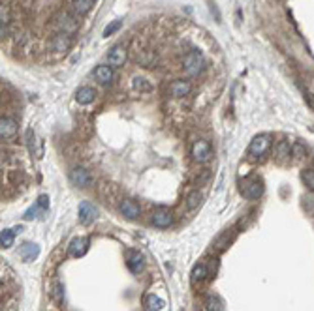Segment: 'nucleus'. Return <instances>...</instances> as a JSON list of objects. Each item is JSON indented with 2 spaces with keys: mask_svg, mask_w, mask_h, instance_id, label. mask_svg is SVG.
Instances as JSON below:
<instances>
[{
  "mask_svg": "<svg viewBox=\"0 0 314 311\" xmlns=\"http://www.w3.org/2000/svg\"><path fill=\"white\" fill-rule=\"evenodd\" d=\"M271 146H273V139H271L269 133H260V135H256L254 139L250 141V145H248V150H247L248 158L261 159L269 150H271Z\"/></svg>",
  "mask_w": 314,
  "mask_h": 311,
  "instance_id": "1",
  "label": "nucleus"
},
{
  "mask_svg": "<svg viewBox=\"0 0 314 311\" xmlns=\"http://www.w3.org/2000/svg\"><path fill=\"white\" fill-rule=\"evenodd\" d=\"M183 70H185V73H187L188 77H198L205 70V58H203L201 51L192 49L185 56V60H183Z\"/></svg>",
  "mask_w": 314,
  "mask_h": 311,
  "instance_id": "2",
  "label": "nucleus"
},
{
  "mask_svg": "<svg viewBox=\"0 0 314 311\" xmlns=\"http://www.w3.org/2000/svg\"><path fill=\"white\" fill-rule=\"evenodd\" d=\"M190 154H192V158H194L196 163H209L211 159H213V148H211V145H209V141L205 139H198L192 145V150H190Z\"/></svg>",
  "mask_w": 314,
  "mask_h": 311,
  "instance_id": "3",
  "label": "nucleus"
},
{
  "mask_svg": "<svg viewBox=\"0 0 314 311\" xmlns=\"http://www.w3.org/2000/svg\"><path fill=\"white\" fill-rule=\"evenodd\" d=\"M241 195L248 201H256L263 195V182L260 178H248L245 180V184L241 185Z\"/></svg>",
  "mask_w": 314,
  "mask_h": 311,
  "instance_id": "4",
  "label": "nucleus"
},
{
  "mask_svg": "<svg viewBox=\"0 0 314 311\" xmlns=\"http://www.w3.org/2000/svg\"><path fill=\"white\" fill-rule=\"evenodd\" d=\"M77 218H79L81 225H91L98 218V208L91 203V201H83L77 210Z\"/></svg>",
  "mask_w": 314,
  "mask_h": 311,
  "instance_id": "5",
  "label": "nucleus"
},
{
  "mask_svg": "<svg viewBox=\"0 0 314 311\" xmlns=\"http://www.w3.org/2000/svg\"><path fill=\"white\" fill-rule=\"evenodd\" d=\"M70 182L75 188H88V185L93 184V174L85 167H74L70 171Z\"/></svg>",
  "mask_w": 314,
  "mask_h": 311,
  "instance_id": "6",
  "label": "nucleus"
},
{
  "mask_svg": "<svg viewBox=\"0 0 314 311\" xmlns=\"http://www.w3.org/2000/svg\"><path fill=\"white\" fill-rule=\"evenodd\" d=\"M72 43H74L72 34L59 32V34H55L53 40H51V49H53L55 53H66V51H70Z\"/></svg>",
  "mask_w": 314,
  "mask_h": 311,
  "instance_id": "7",
  "label": "nucleus"
},
{
  "mask_svg": "<svg viewBox=\"0 0 314 311\" xmlns=\"http://www.w3.org/2000/svg\"><path fill=\"white\" fill-rule=\"evenodd\" d=\"M126 58H128V53H126V47H124V45H115V47H111V51L107 53V64H109L111 68L124 66Z\"/></svg>",
  "mask_w": 314,
  "mask_h": 311,
  "instance_id": "8",
  "label": "nucleus"
},
{
  "mask_svg": "<svg viewBox=\"0 0 314 311\" xmlns=\"http://www.w3.org/2000/svg\"><path fill=\"white\" fill-rule=\"evenodd\" d=\"M119 212L126 219H138L141 216V208L134 199H122L119 205Z\"/></svg>",
  "mask_w": 314,
  "mask_h": 311,
  "instance_id": "9",
  "label": "nucleus"
},
{
  "mask_svg": "<svg viewBox=\"0 0 314 311\" xmlns=\"http://www.w3.org/2000/svg\"><path fill=\"white\" fill-rule=\"evenodd\" d=\"M153 225L158 229H167V227L173 225V214L166 210V208H158L153 214Z\"/></svg>",
  "mask_w": 314,
  "mask_h": 311,
  "instance_id": "10",
  "label": "nucleus"
},
{
  "mask_svg": "<svg viewBox=\"0 0 314 311\" xmlns=\"http://www.w3.org/2000/svg\"><path fill=\"white\" fill-rule=\"evenodd\" d=\"M17 135V120L12 116H2L0 120V137L4 139H14Z\"/></svg>",
  "mask_w": 314,
  "mask_h": 311,
  "instance_id": "11",
  "label": "nucleus"
},
{
  "mask_svg": "<svg viewBox=\"0 0 314 311\" xmlns=\"http://www.w3.org/2000/svg\"><path fill=\"white\" fill-rule=\"evenodd\" d=\"M88 244H91V240L87 236H75L72 242H70V255L72 257H83L85 253L88 252Z\"/></svg>",
  "mask_w": 314,
  "mask_h": 311,
  "instance_id": "12",
  "label": "nucleus"
},
{
  "mask_svg": "<svg viewBox=\"0 0 314 311\" xmlns=\"http://www.w3.org/2000/svg\"><path fill=\"white\" fill-rule=\"evenodd\" d=\"M190 92H192V83H190V81L177 79L169 85V94H171L173 98H185V96H188Z\"/></svg>",
  "mask_w": 314,
  "mask_h": 311,
  "instance_id": "13",
  "label": "nucleus"
},
{
  "mask_svg": "<svg viewBox=\"0 0 314 311\" xmlns=\"http://www.w3.org/2000/svg\"><path fill=\"white\" fill-rule=\"evenodd\" d=\"M93 75L100 85H111V81H113V68L109 64H100L93 72Z\"/></svg>",
  "mask_w": 314,
  "mask_h": 311,
  "instance_id": "14",
  "label": "nucleus"
},
{
  "mask_svg": "<svg viewBox=\"0 0 314 311\" xmlns=\"http://www.w3.org/2000/svg\"><path fill=\"white\" fill-rule=\"evenodd\" d=\"M19 255L25 263H32L34 259L40 255V245L34 244V242H25L19 247Z\"/></svg>",
  "mask_w": 314,
  "mask_h": 311,
  "instance_id": "15",
  "label": "nucleus"
},
{
  "mask_svg": "<svg viewBox=\"0 0 314 311\" xmlns=\"http://www.w3.org/2000/svg\"><path fill=\"white\" fill-rule=\"evenodd\" d=\"M94 99H96V90L93 86H81L79 90L75 92V101L79 105H91Z\"/></svg>",
  "mask_w": 314,
  "mask_h": 311,
  "instance_id": "16",
  "label": "nucleus"
},
{
  "mask_svg": "<svg viewBox=\"0 0 314 311\" xmlns=\"http://www.w3.org/2000/svg\"><path fill=\"white\" fill-rule=\"evenodd\" d=\"M126 266L132 274H140V272L143 270V266H145V263H143V255H141L140 252H128Z\"/></svg>",
  "mask_w": 314,
  "mask_h": 311,
  "instance_id": "17",
  "label": "nucleus"
},
{
  "mask_svg": "<svg viewBox=\"0 0 314 311\" xmlns=\"http://www.w3.org/2000/svg\"><path fill=\"white\" fill-rule=\"evenodd\" d=\"M190 276H192L190 279H192V283L194 285L203 283V281L211 276V274H209V265L207 263H198V265L192 268V274H190Z\"/></svg>",
  "mask_w": 314,
  "mask_h": 311,
  "instance_id": "18",
  "label": "nucleus"
},
{
  "mask_svg": "<svg viewBox=\"0 0 314 311\" xmlns=\"http://www.w3.org/2000/svg\"><path fill=\"white\" fill-rule=\"evenodd\" d=\"M275 158H277V161H281V163L292 158V145L288 141H279L275 145Z\"/></svg>",
  "mask_w": 314,
  "mask_h": 311,
  "instance_id": "19",
  "label": "nucleus"
},
{
  "mask_svg": "<svg viewBox=\"0 0 314 311\" xmlns=\"http://www.w3.org/2000/svg\"><path fill=\"white\" fill-rule=\"evenodd\" d=\"M94 4H96V0H74L72 2V12L77 17H83V15H87L93 10Z\"/></svg>",
  "mask_w": 314,
  "mask_h": 311,
  "instance_id": "20",
  "label": "nucleus"
},
{
  "mask_svg": "<svg viewBox=\"0 0 314 311\" xmlns=\"http://www.w3.org/2000/svg\"><path fill=\"white\" fill-rule=\"evenodd\" d=\"M14 240H15L14 229H2V232H0V245H2V250L12 247V245H14Z\"/></svg>",
  "mask_w": 314,
  "mask_h": 311,
  "instance_id": "21",
  "label": "nucleus"
},
{
  "mask_svg": "<svg viewBox=\"0 0 314 311\" xmlns=\"http://www.w3.org/2000/svg\"><path fill=\"white\" fill-rule=\"evenodd\" d=\"M201 201H203V195H201V192H190L187 197V208L188 210H196V208H200L201 206Z\"/></svg>",
  "mask_w": 314,
  "mask_h": 311,
  "instance_id": "22",
  "label": "nucleus"
},
{
  "mask_svg": "<svg viewBox=\"0 0 314 311\" xmlns=\"http://www.w3.org/2000/svg\"><path fill=\"white\" fill-rule=\"evenodd\" d=\"M145 305H147V311H160L164 307V300L158 296H154V294H149L145 298Z\"/></svg>",
  "mask_w": 314,
  "mask_h": 311,
  "instance_id": "23",
  "label": "nucleus"
},
{
  "mask_svg": "<svg viewBox=\"0 0 314 311\" xmlns=\"http://www.w3.org/2000/svg\"><path fill=\"white\" fill-rule=\"evenodd\" d=\"M60 27H62V30L60 32H68V34H74L75 28L79 27V23L74 19V17H70V15H64V19H62V23H60Z\"/></svg>",
  "mask_w": 314,
  "mask_h": 311,
  "instance_id": "24",
  "label": "nucleus"
},
{
  "mask_svg": "<svg viewBox=\"0 0 314 311\" xmlns=\"http://www.w3.org/2000/svg\"><path fill=\"white\" fill-rule=\"evenodd\" d=\"M301 180H303V184L307 185L308 192L314 193V169H303L301 171Z\"/></svg>",
  "mask_w": 314,
  "mask_h": 311,
  "instance_id": "25",
  "label": "nucleus"
},
{
  "mask_svg": "<svg viewBox=\"0 0 314 311\" xmlns=\"http://www.w3.org/2000/svg\"><path fill=\"white\" fill-rule=\"evenodd\" d=\"M132 86L136 90H140V92H149L151 90V83L145 77H134L132 79Z\"/></svg>",
  "mask_w": 314,
  "mask_h": 311,
  "instance_id": "26",
  "label": "nucleus"
},
{
  "mask_svg": "<svg viewBox=\"0 0 314 311\" xmlns=\"http://www.w3.org/2000/svg\"><path fill=\"white\" fill-rule=\"evenodd\" d=\"M120 27H122V21H113V23H109L106 28H104V38H109V36H113L117 30H120Z\"/></svg>",
  "mask_w": 314,
  "mask_h": 311,
  "instance_id": "27",
  "label": "nucleus"
},
{
  "mask_svg": "<svg viewBox=\"0 0 314 311\" xmlns=\"http://www.w3.org/2000/svg\"><path fill=\"white\" fill-rule=\"evenodd\" d=\"M40 212H43V210H41V208H40V205L36 203V205H34V206H30V208H28L27 212H25V216H23V218L27 219V221H32V219H36V218H38V214H40Z\"/></svg>",
  "mask_w": 314,
  "mask_h": 311,
  "instance_id": "28",
  "label": "nucleus"
},
{
  "mask_svg": "<svg viewBox=\"0 0 314 311\" xmlns=\"http://www.w3.org/2000/svg\"><path fill=\"white\" fill-rule=\"evenodd\" d=\"M10 8L8 6H2L0 10V23H2V30H8V25H10Z\"/></svg>",
  "mask_w": 314,
  "mask_h": 311,
  "instance_id": "29",
  "label": "nucleus"
},
{
  "mask_svg": "<svg viewBox=\"0 0 314 311\" xmlns=\"http://www.w3.org/2000/svg\"><path fill=\"white\" fill-rule=\"evenodd\" d=\"M205 305H207V311H222L220 300L216 296H209L207 300H205Z\"/></svg>",
  "mask_w": 314,
  "mask_h": 311,
  "instance_id": "30",
  "label": "nucleus"
},
{
  "mask_svg": "<svg viewBox=\"0 0 314 311\" xmlns=\"http://www.w3.org/2000/svg\"><path fill=\"white\" fill-rule=\"evenodd\" d=\"M305 154H307V150H305V146L301 145V143H295V145H292V156H295V158H305Z\"/></svg>",
  "mask_w": 314,
  "mask_h": 311,
  "instance_id": "31",
  "label": "nucleus"
},
{
  "mask_svg": "<svg viewBox=\"0 0 314 311\" xmlns=\"http://www.w3.org/2000/svg\"><path fill=\"white\" fill-rule=\"evenodd\" d=\"M36 203L40 205V208H41V210H43V212H46L47 208H49V197H47V195H40Z\"/></svg>",
  "mask_w": 314,
  "mask_h": 311,
  "instance_id": "32",
  "label": "nucleus"
},
{
  "mask_svg": "<svg viewBox=\"0 0 314 311\" xmlns=\"http://www.w3.org/2000/svg\"><path fill=\"white\" fill-rule=\"evenodd\" d=\"M53 294L55 296H57V300H59V302H62V294H64V287H62V283H57L55 285V291H53Z\"/></svg>",
  "mask_w": 314,
  "mask_h": 311,
  "instance_id": "33",
  "label": "nucleus"
},
{
  "mask_svg": "<svg viewBox=\"0 0 314 311\" xmlns=\"http://www.w3.org/2000/svg\"><path fill=\"white\" fill-rule=\"evenodd\" d=\"M303 96H305V101H307V105L314 111V94L310 92V90H305V92H303Z\"/></svg>",
  "mask_w": 314,
  "mask_h": 311,
  "instance_id": "34",
  "label": "nucleus"
}]
</instances>
